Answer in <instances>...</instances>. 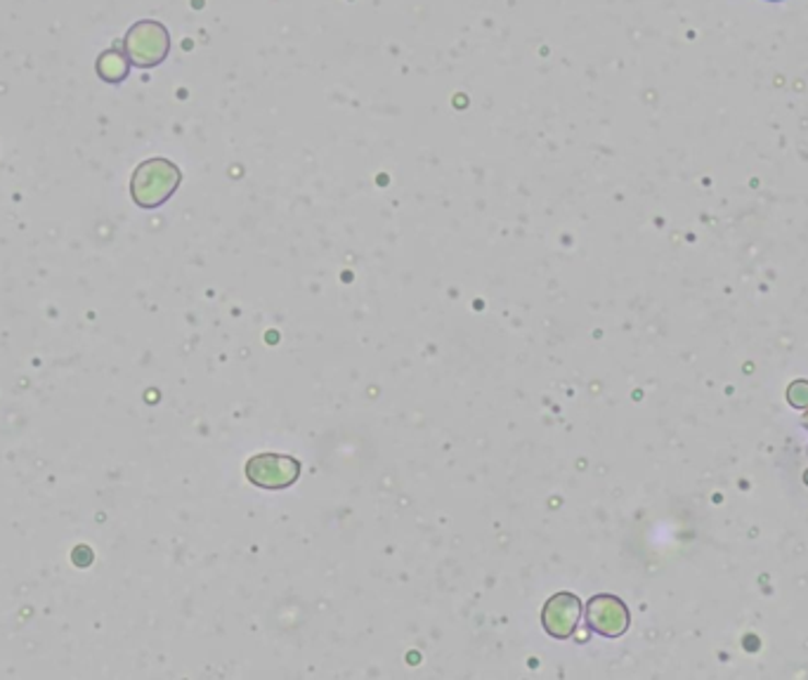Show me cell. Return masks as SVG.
<instances>
[{"label":"cell","instance_id":"cell-4","mask_svg":"<svg viewBox=\"0 0 808 680\" xmlns=\"http://www.w3.org/2000/svg\"><path fill=\"white\" fill-rule=\"evenodd\" d=\"M581 622V600L570 593L561 591L551 596L542 610V626L551 638L570 641Z\"/></svg>","mask_w":808,"mask_h":680},{"label":"cell","instance_id":"cell-2","mask_svg":"<svg viewBox=\"0 0 808 680\" xmlns=\"http://www.w3.org/2000/svg\"><path fill=\"white\" fill-rule=\"evenodd\" d=\"M169 50H171V36H169V28L163 24L154 20H142L128 28L126 57L130 59L132 67L152 69L169 57Z\"/></svg>","mask_w":808,"mask_h":680},{"label":"cell","instance_id":"cell-3","mask_svg":"<svg viewBox=\"0 0 808 680\" xmlns=\"http://www.w3.org/2000/svg\"><path fill=\"white\" fill-rule=\"evenodd\" d=\"M246 477L251 485L267 492L289 489L301 477V463L287 453H256L246 461Z\"/></svg>","mask_w":808,"mask_h":680},{"label":"cell","instance_id":"cell-1","mask_svg":"<svg viewBox=\"0 0 808 680\" xmlns=\"http://www.w3.org/2000/svg\"><path fill=\"white\" fill-rule=\"evenodd\" d=\"M180 180H183V173L173 161L149 159L135 169L130 180V196L140 208L152 210L171 199Z\"/></svg>","mask_w":808,"mask_h":680},{"label":"cell","instance_id":"cell-7","mask_svg":"<svg viewBox=\"0 0 808 680\" xmlns=\"http://www.w3.org/2000/svg\"><path fill=\"white\" fill-rule=\"evenodd\" d=\"M73 563H77L79 567H85L90 561H93V553H90L88 546H79L77 551H73Z\"/></svg>","mask_w":808,"mask_h":680},{"label":"cell","instance_id":"cell-6","mask_svg":"<svg viewBox=\"0 0 808 680\" xmlns=\"http://www.w3.org/2000/svg\"><path fill=\"white\" fill-rule=\"evenodd\" d=\"M128 69H130V59L118 50L102 53V57L97 59V73L107 83H122L128 76Z\"/></svg>","mask_w":808,"mask_h":680},{"label":"cell","instance_id":"cell-8","mask_svg":"<svg viewBox=\"0 0 808 680\" xmlns=\"http://www.w3.org/2000/svg\"><path fill=\"white\" fill-rule=\"evenodd\" d=\"M769 3H777V0H769Z\"/></svg>","mask_w":808,"mask_h":680},{"label":"cell","instance_id":"cell-5","mask_svg":"<svg viewBox=\"0 0 808 680\" xmlns=\"http://www.w3.org/2000/svg\"><path fill=\"white\" fill-rule=\"evenodd\" d=\"M628 622H632V616H628L626 604L615 596H593L587 604V624L598 636L620 638L622 633H626Z\"/></svg>","mask_w":808,"mask_h":680}]
</instances>
